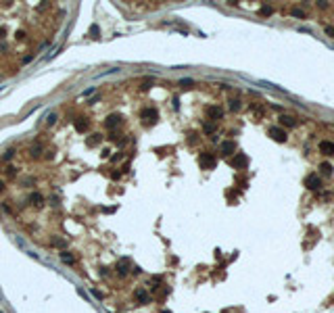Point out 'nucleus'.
Masks as SVG:
<instances>
[{
	"label": "nucleus",
	"mask_w": 334,
	"mask_h": 313,
	"mask_svg": "<svg viewBox=\"0 0 334 313\" xmlns=\"http://www.w3.org/2000/svg\"><path fill=\"white\" fill-rule=\"evenodd\" d=\"M205 132L211 134V132H213V125H211V123H207V125H205Z\"/></svg>",
	"instance_id": "nucleus-17"
},
{
	"label": "nucleus",
	"mask_w": 334,
	"mask_h": 313,
	"mask_svg": "<svg viewBox=\"0 0 334 313\" xmlns=\"http://www.w3.org/2000/svg\"><path fill=\"white\" fill-rule=\"evenodd\" d=\"M320 151L326 152V155H334V144H330V142H322V144H320Z\"/></svg>",
	"instance_id": "nucleus-5"
},
{
	"label": "nucleus",
	"mask_w": 334,
	"mask_h": 313,
	"mask_svg": "<svg viewBox=\"0 0 334 313\" xmlns=\"http://www.w3.org/2000/svg\"><path fill=\"white\" fill-rule=\"evenodd\" d=\"M2 190H4V184H2V182H0V192H2Z\"/></svg>",
	"instance_id": "nucleus-20"
},
{
	"label": "nucleus",
	"mask_w": 334,
	"mask_h": 313,
	"mask_svg": "<svg viewBox=\"0 0 334 313\" xmlns=\"http://www.w3.org/2000/svg\"><path fill=\"white\" fill-rule=\"evenodd\" d=\"M119 125V117L117 115H111L109 119H107V128H117Z\"/></svg>",
	"instance_id": "nucleus-9"
},
{
	"label": "nucleus",
	"mask_w": 334,
	"mask_h": 313,
	"mask_svg": "<svg viewBox=\"0 0 334 313\" xmlns=\"http://www.w3.org/2000/svg\"><path fill=\"white\" fill-rule=\"evenodd\" d=\"M244 163H247V156L238 155L236 159H232V167H240V165H244Z\"/></svg>",
	"instance_id": "nucleus-6"
},
{
	"label": "nucleus",
	"mask_w": 334,
	"mask_h": 313,
	"mask_svg": "<svg viewBox=\"0 0 334 313\" xmlns=\"http://www.w3.org/2000/svg\"><path fill=\"white\" fill-rule=\"evenodd\" d=\"M282 123H286V125H294V121L290 119V117H282Z\"/></svg>",
	"instance_id": "nucleus-16"
},
{
	"label": "nucleus",
	"mask_w": 334,
	"mask_h": 313,
	"mask_svg": "<svg viewBox=\"0 0 334 313\" xmlns=\"http://www.w3.org/2000/svg\"><path fill=\"white\" fill-rule=\"evenodd\" d=\"M88 125H90V123H88V119H81V121H77V123H75L77 132H86V129H88Z\"/></svg>",
	"instance_id": "nucleus-12"
},
{
	"label": "nucleus",
	"mask_w": 334,
	"mask_h": 313,
	"mask_svg": "<svg viewBox=\"0 0 334 313\" xmlns=\"http://www.w3.org/2000/svg\"><path fill=\"white\" fill-rule=\"evenodd\" d=\"M198 161H201V165H203L205 169H211V167L215 165V156L211 155V152H203V155L198 156Z\"/></svg>",
	"instance_id": "nucleus-1"
},
{
	"label": "nucleus",
	"mask_w": 334,
	"mask_h": 313,
	"mask_svg": "<svg viewBox=\"0 0 334 313\" xmlns=\"http://www.w3.org/2000/svg\"><path fill=\"white\" fill-rule=\"evenodd\" d=\"M40 151H42V146H34V148H31V155L38 156V155H40Z\"/></svg>",
	"instance_id": "nucleus-15"
},
{
	"label": "nucleus",
	"mask_w": 334,
	"mask_h": 313,
	"mask_svg": "<svg viewBox=\"0 0 334 313\" xmlns=\"http://www.w3.org/2000/svg\"><path fill=\"white\" fill-rule=\"evenodd\" d=\"M29 200H31L34 205H40V203H44V196L38 194V192H34V194H29Z\"/></svg>",
	"instance_id": "nucleus-10"
},
{
	"label": "nucleus",
	"mask_w": 334,
	"mask_h": 313,
	"mask_svg": "<svg viewBox=\"0 0 334 313\" xmlns=\"http://www.w3.org/2000/svg\"><path fill=\"white\" fill-rule=\"evenodd\" d=\"M209 115H213V117H221V109H219V107H211V109H209Z\"/></svg>",
	"instance_id": "nucleus-13"
},
{
	"label": "nucleus",
	"mask_w": 334,
	"mask_h": 313,
	"mask_svg": "<svg viewBox=\"0 0 334 313\" xmlns=\"http://www.w3.org/2000/svg\"><path fill=\"white\" fill-rule=\"evenodd\" d=\"M144 117H146V121H148V123H155V121H157V111L148 107V109L142 111V119H144Z\"/></svg>",
	"instance_id": "nucleus-2"
},
{
	"label": "nucleus",
	"mask_w": 334,
	"mask_h": 313,
	"mask_svg": "<svg viewBox=\"0 0 334 313\" xmlns=\"http://www.w3.org/2000/svg\"><path fill=\"white\" fill-rule=\"evenodd\" d=\"M6 173H8V175H11V178H13V175L17 173V171H15V169H13V167H8V169H6Z\"/></svg>",
	"instance_id": "nucleus-18"
},
{
	"label": "nucleus",
	"mask_w": 334,
	"mask_h": 313,
	"mask_svg": "<svg viewBox=\"0 0 334 313\" xmlns=\"http://www.w3.org/2000/svg\"><path fill=\"white\" fill-rule=\"evenodd\" d=\"M136 299H138L140 303H146V301H148V294H146L142 288H138V290H136Z\"/></svg>",
	"instance_id": "nucleus-11"
},
{
	"label": "nucleus",
	"mask_w": 334,
	"mask_h": 313,
	"mask_svg": "<svg viewBox=\"0 0 334 313\" xmlns=\"http://www.w3.org/2000/svg\"><path fill=\"white\" fill-rule=\"evenodd\" d=\"M234 148H236V146H234V142H224V144H221V152H224V155H230Z\"/></svg>",
	"instance_id": "nucleus-7"
},
{
	"label": "nucleus",
	"mask_w": 334,
	"mask_h": 313,
	"mask_svg": "<svg viewBox=\"0 0 334 313\" xmlns=\"http://www.w3.org/2000/svg\"><path fill=\"white\" fill-rule=\"evenodd\" d=\"M117 269H119V273H127V272H130V259L123 257V259L117 263Z\"/></svg>",
	"instance_id": "nucleus-3"
},
{
	"label": "nucleus",
	"mask_w": 334,
	"mask_h": 313,
	"mask_svg": "<svg viewBox=\"0 0 334 313\" xmlns=\"http://www.w3.org/2000/svg\"><path fill=\"white\" fill-rule=\"evenodd\" d=\"M270 134L274 136V140H280V142L286 138V132H282V129H278V128H271V129H270Z\"/></svg>",
	"instance_id": "nucleus-4"
},
{
	"label": "nucleus",
	"mask_w": 334,
	"mask_h": 313,
	"mask_svg": "<svg viewBox=\"0 0 334 313\" xmlns=\"http://www.w3.org/2000/svg\"><path fill=\"white\" fill-rule=\"evenodd\" d=\"M54 121H57V115H50V117H48V123H50V125H52Z\"/></svg>",
	"instance_id": "nucleus-19"
},
{
	"label": "nucleus",
	"mask_w": 334,
	"mask_h": 313,
	"mask_svg": "<svg viewBox=\"0 0 334 313\" xmlns=\"http://www.w3.org/2000/svg\"><path fill=\"white\" fill-rule=\"evenodd\" d=\"M61 259H63L65 263H73V257H71L69 253H61Z\"/></svg>",
	"instance_id": "nucleus-14"
},
{
	"label": "nucleus",
	"mask_w": 334,
	"mask_h": 313,
	"mask_svg": "<svg viewBox=\"0 0 334 313\" xmlns=\"http://www.w3.org/2000/svg\"><path fill=\"white\" fill-rule=\"evenodd\" d=\"M307 186H309V188H317V186H320V178H317V175H309V178H307Z\"/></svg>",
	"instance_id": "nucleus-8"
}]
</instances>
